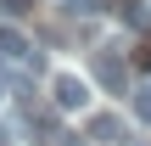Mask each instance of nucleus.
I'll return each instance as SVG.
<instances>
[{
  "label": "nucleus",
  "mask_w": 151,
  "mask_h": 146,
  "mask_svg": "<svg viewBox=\"0 0 151 146\" xmlns=\"http://www.w3.org/2000/svg\"><path fill=\"white\" fill-rule=\"evenodd\" d=\"M50 101H56L62 113H73V107H84V101H90V84H84L78 73H56V84H50Z\"/></svg>",
  "instance_id": "1"
},
{
  "label": "nucleus",
  "mask_w": 151,
  "mask_h": 146,
  "mask_svg": "<svg viewBox=\"0 0 151 146\" xmlns=\"http://www.w3.org/2000/svg\"><path fill=\"white\" fill-rule=\"evenodd\" d=\"M0 56H6V62H34V68H39V56H34V45H28V34H22V28H11V23H0Z\"/></svg>",
  "instance_id": "2"
},
{
  "label": "nucleus",
  "mask_w": 151,
  "mask_h": 146,
  "mask_svg": "<svg viewBox=\"0 0 151 146\" xmlns=\"http://www.w3.org/2000/svg\"><path fill=\"white\" fill-rule=\"evenodd\" d=\"M95 79H101L106 90H118V96L129 90V73H123V62H118L112 51H101V62H95Z\"/></svg>",
  "instance_id": "3"
},
{
  "label": "nucleus",
  "mask_w": 151,
  "mask_h": 146,
  "mask_svg": "<svg viewBox=\"0 0 151 146\" xmlns=\"http://www.w3.org/2000/svg\"><path fill=\"white\" fill-rule=\"evenodd\" d=\"M84 135H90V141H118V135H123V118H112V113H95Z\"/></svg>",
  "instance_id": "4"
},
{
  "label": "nucleus",
  "mask_w": 151,
  "mask_h": 146,
  "mask_svg": "<svg viewBox=\"0 0 151 146\" xmlns=\"http://www.w3.org/2000/svg\"><path fill=\"white\" fill-rule=\"evenodd\" d=\"M118 17L134 28V34H146L151 28V11H146V0H118Z\"/></svg>",
  "instance_id": "5"
},
{
  "label": "nucleus",
  "mask_w": 151,
  "mask_h": 146,
  "mask_svg": "<svg viewBox=\"0 0 151 146\" xmlns=\"http://www.w3.org/2000/svg\"><path fill=\"white\" fill-rule=\"evenodd\" d=\"M134 118H140V124H151V84H140V90H134Z\"/></svg>",
  "instance_id": "6"
},
{
  "label": "nucleus",
  "mask_w": 151,
  "mask_h": 146,
  "mask_svg": "<svg viewBox=\"0 0 151 146\" xmlns=\"http://www.w3.org/2000/svg\"><path fill=\"white\" fill-rule=\"evenodd\" d=\"M67 11H73V17H95V11H101V0H67Z\"/></svg>",
  "instance_id": "7"
},
{
  "label": "nucleus",
  "mask_w": 151,
  "mask_h": 146,
  "mask_svg": "<svg viewBox=\"0 0 151 146\" xmlns=\"http://www.w3.org/2000/svg\"><path fill=\"white\" fill-rule=\"evenodd\" d=\"M0 11L6 17H22V11H34V0H0Z\"/></svg>",
  "instance_id": "8"
},
{
  "label": "nucleus",
  "mask_w": 151,
  "mask_h": 146,
  "mask_svg": "<svg viewBox=\"0 0 151 146\" xmlns=\"http://www.w3.org/2000/svg\"><path fill=\"white\" fill-rule=\"evenodd\" d=\"M0 96H6V73H0Z\"/></svg>",
  "instance_id": "9"
}]
</instances>
